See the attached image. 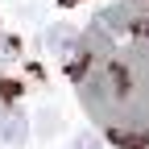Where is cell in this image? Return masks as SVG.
<instances>
[{"label": "cell", "instance_id": "277c9868", "mask_svg": "<svg viewBox=\"0 0 149 149\" xmlns=\"http://www.w3.org/2000/svg\"><path fill=\"white\" fill-rule=\"evenodd\" d=\"M37 133H42L46 141L58 133V108H42V116H37Z\"/></svg>", "mask_w": 149, "mask_h": 149}, {"label": "cell", "instance_id": "7a4b0ae2", "mask_svg": "<svg viewBox=\"0 0 149 149\" xmlns=\"http://www.w3.org/2000/svg\"><path fill=\"white\" fill-rule=\"evenodd\" d=\"M29 137V116H25V108L21 104H4V120H0V141H4L8 149H21Z\"/></svg>", "mask_w": 149, "mask_h": 149}, {"label": "cell", "instance_id": "52a82bcc", "mask_svg": "<svg viewBox=\"0 0 149 149\" xmlns=\"http://www.w3.org/2000/svg\"><path fill=\"white\" fill-rule=\"evenodd\" d=\"M70 149H100V137H95V133H79Z\"/></svg>", "mask_w": 149, "mask_h": 149}, {"label": "cell", "instance_id": "8992f818", "mask_svg": "<svg viewBox=\"0 0 149 149\" xmlns=\"http://www.w3.org/2000/svg\"><path fill=\"white\" fill-rule=\"evenodd\" d=\"M17 95H21V87H17L13 79H0V104H13Z\"/></svg>", "mask_w": 149, "mask_h": 149}, {"label": "cell", "instance_id": "6da1fadb", "mask_svg": "<svg viewBox=\"0 0 149 149\" xmlns=\"http://www.w3.org/2000/svg\"><path fill=\"white\" fill-rule=\"evenodd\" d=\"M79 104L112 145L149 149V0L95 13L66 58Z\"/></svg>", "mask_w": 149, "mask_h": 149}, {"label": "cell", "instance_id": "3957f363", "mask_svg": "<svg viewBox=\"0 0 149 149\" xmlns=\"http://www.w3.org/2000/svg\"><path fill=\"white\" fill-rule=\"evenodd\" d=\"M46 46H50V50H58L62 58H70V54L79 50V33L66 29V25H58V29H50V33H46Z\"/></svg>", "mask_w": 149, "mask_h": 149}, {"label": "cell", "instance_id": "5b68a950", "mask_svg": "<svg viewBox=\"0 0 149 149\" xmlns=\"http://www.w3.org/2000/svg\"><path fill=\"white\" fill-rule=\"evenodd\" d=\"M17 50H21V46H17V37H13V33H0V62L17 58Z\"/></svg>", "mask_w": 149, "mask_h": 149}]
</instances>
